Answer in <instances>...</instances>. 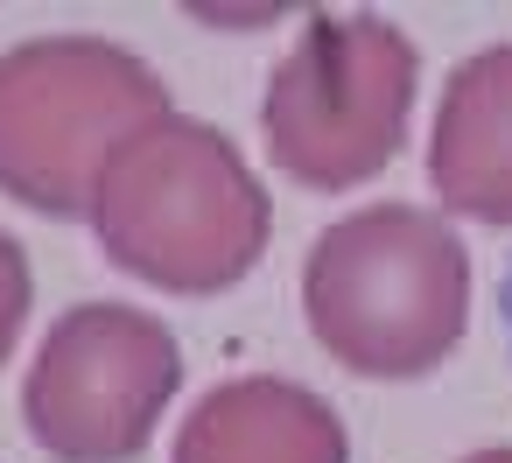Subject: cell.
Returning <instances> with one entry per match:
<instances>
[{
    "label": "cell",
    "mask_w": 512,
    "mask_h": 463,
    "mask_svg": "<svg viewBox=\"0 0 512 463\" xmlns=\"http://www.w3.org/2000/svg\"><path fill=\"white\" fill-rule=\"evenodd\" d=\"M428 183L456 218L512 225V43L449 71L428 134Z\"/></svg>",
    "instance_id": "obj_6"
},
{
    "label": "cell",
    "mask_w": 512,
    "mask_h": 463,
    "mask_svg": "<svg viewBox=\"0 0 512 463\" xmlns=\"http://www.w3.org/2000/svg\"><path fill=\"white\" fill-rule=\"evenodd\" d=\"M183 386V351L162 316L78 302L50 323L22 379V421L57 463H134Z\"/></svg>",
    "instance_id": "obj_5"
},
{
    "label": "cell",
    "mask_w": 512,
    "mask_h": 463,
    "mask_svg": "<svg viewBox=\"0 0 512 463\" xmlns=\"http://www.w3.org/2000/svg\"><path fill=\"white\" fill-rule=\"evenodd\" d=\"M414 78L421 57L386 15H309L260 99L274 169L330 197L372 183L407 141Z\"/></svg>",
    "instance_id": "obj_4"
},
{
    "label": "cell",
    "mask_w": 512,
    "mask_h": 463,
    "mask_svg": "<svg viewBox=\"0 0 512 463\" xmlns=\"http://www.w3.org/2000/svg\"><path fill=\"white\" fill-rule=\"evenodd\" d=\"M309 337L358 379L435 372L470 323V253L421 204H365L302 260Z\"/></svg>",
    "instance_id": "obj_2"
},
{
    "label": "cell",
    "mask_w": 512,
    "mask_h": 463,
    "mask_svg": "<svg viewBox=\"0 0 512 463\" xmlns=\"http://www.w3.org/2000/svg\"><path fill=\"white\" fill-rule=\"evenodd\" d=\"M92 232L120 274L162 295H218L260 267L274 204L225 127L162 113L113 155Z\"/></svg>",
    "instance_id": "obj_1"
},
{
    "label": "cell",
    "mask_w": 512,
    "mask_h": 463,
    "mask_svg": "<svg viewBox=\"0 0 512 463\" xmlns=\"http://www.w3.org/2000/svg\"><path fill=\"white\" fill-rule=\"evenodd\" d=\"M169 113V85L106 36L0 50V197L43 218H92L113 155Z\"/></svg>",
    "instance_id": "obj_3"
},
{
    "label": "cell",
    "mask_w": 512,
    "mask_h": 463,
    "mask_svg": "<svg viewBox=\"0 0 512 463\" xmlns=\"http://www.w3.org/2000/svg\"><path fill=\"white\" fill-rule=\"evenodd\" d=\"M463 463H512V449H477V456H463Z\"/></svg>",
    "instance_id": "obj_10"
},
{
    "label": "cell",
    "mask_w": 512,
    "mask_h": 463,
    "mask_svg": "<svg viewBox=\"0 0 512 463\" xmlns=\"http://www.w3.org/2000/svg\"><path fill=\"white\" fill-rule=\"evenodd\" d=\"M29 302H36V274H29V253L15 232H0V365L22 344V323H29Z\"/></svg>",
    "instance_id": "obj_8"
},
{
    "label": "cell",
    "mask_w": 512,
    "mask_h": 463,
    "mask_svg": "<svg viewBox=\"0 0 512 463\" xmlns=\"http://www.w3.org/2000/svg\"><path fill=\"white\" fill-rule=\"evenodd\" d=\"M498 309H505V337H512V253H505V281H498Z\"/></svg>",
    "instance_id": "obj_9"
},
{
    "label": "cell",
    "mask_w": 512,
    "mask_h": 463,
    "mask_svg": "<svg viewBox=\"0 0 512 463\" xmlns=\"http://www.w3.org/2000/svg\"><path fill=\"white\" fill-rule=\"evenodd\" d=\"M176 463H351V442L323 393L295 379H225L190 407Z\"/></svg>",
    "instance_id": "obj_7"
}]
</instances>
